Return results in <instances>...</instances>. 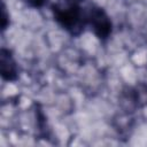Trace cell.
Returning <instances> with one entry per match:
<instances>
[{
	"mask_svg": "<svg viewBox=\"0 0 147 147\" xmlns=\"http://www.w3.org/2000/svg\"><path fill=\"white\" fill-rule=\"evenodd\" d=\"M85 0H64V3H52L54 21L72 37L80 36L87 28V7H82Z\"/></svg>",
	"mask_w": 147,
	"mask_h": 147,
	"instance_id": "1",
	"label": "cell"
},
{
	"mask_svg": "<svg viewBox=\"0 0 147 147\" xmlns=\"http://www.w3.org/2000/svg\"><path fill=\"white\" fill-rule=\"evenodd\" d=\"M87 28L101 41L109 39L113 32V23L107 11L96 5H90L86 13Z\"/></svg>",
	"mask_w": 147,
	"mask_h": 147,
	"instance_id": "2",
	"label": "cell"
},
{
	"mask_svg": "<svg viewBox=\"0 0 147 147\" xmlns=\"http://www.w3.org/2000/svg\"><path fill=\"white\" fill-rule=\"evenodd\" d=\"M10 25V15L7 10V6L5 1H1V31L5 32Z\"/></svg>",
	"mask_w": 147,
	"mask_h": 147,
	"instance_id": "4",
	"label": "cell"
},
{
	"mask_svg": "<svg viewBox=\"0 0 147 147\" xmlns=\"http://www.w3.org/2000/svg\"><path fill=\"white\" fill-rule=\"evenodd\" d=\"M26 6L31 7V8H34V9H38V8H42L45 6L48 5L49 0H22Z\"/></svg>",
	"mask_w": 147,
	"mask_h": 147,
	"instance_id": "5",
	"label": "cell"
},
{
	"mask_svg": "<svg viewBox=\"0 0 147 147\" xmlns=\"http://www.w3.org/2000/svg\"><path fill=\"white\" fill-rule=\"evenodd\" d=\"M0 74L3 80L15 82L18 78V67L10 49L2 47L0 52Z\"/></svg>",
	"mask_w": 147,
	"mask_h": 147,
	"instance_id": "3",
	"label": "cell"
}]
</instances>
